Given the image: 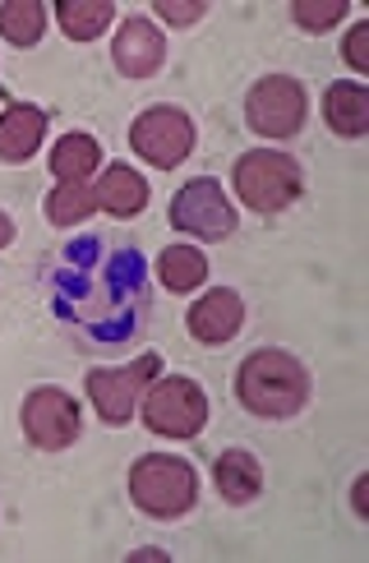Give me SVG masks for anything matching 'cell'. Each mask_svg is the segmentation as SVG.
<instances>
[{"label": "cell", "instance_id": "6da1fadb", "mask_svg": "<svg viewBox=\"0 0 369 563\" xmlns=\"http://www.w3.org/2000/svg\"><path fill=\"white\" fill-rule=\"evenodd\" d=\"M52 310L92 346H125L138 338L153 310L148 264L130 245H107L102 236H79L52 264Z\"/></svg>", "mask_w": 369, "mask_h": 563}, {"label": "cell", "instance_id": "7a4b0ae2", "mask_svg": "<svg viewBox=\"0 0 369 563\" xmlns=\"http://www.w3.org/2000/svg\"><path fill=\"white\" fill-rule=\"evenodd\" d=\"M310 369L300 365L291 351L282 346H264L249 351L236 369V397L249 416L264 420H291L310 407Z\"/></svg>", "mask_w": 369, "mask_h": 563}, {"label": "cell", "instance_id": "3957f363", "mask_svg": "<svg viewBox=\"0 0 369 563\" xmlns=\"http://www.w3.org/2000/svg\"><path fill=\"white\" fill-rule=\"evenodd\" d=\"M130 499L157 522H176L199 504V476L185 457L148 453L130 466Z\"/></svg>", "mask_w": 369, "mask_h": 563}, {"label": "cell", "instance_id": "277c9868", "mask_svg": "<svg viewBox=\"0 0 369 563\" xmlns=\"http://www.w3.org/2000/svg\"><path fill=\"white\" fill-rule=\"evenodd\" d=\"M231 180H236V195L245 208H254V213H287V208L305 195V176H300V162L277 153V148H254L236 162V172H231Z\"/></svg>", "mask_w": 369, "mask_h": 563}, {"label": "cell", "instance_id": "5b68a950", "mask_svg": "<svg viewBox=\"0 0 369 563\" xmlns=\"http://www.w3.org/2000/svg\"><path fill=\"white\" fill-rule=\"evenodd\" d=\"M138 407H144V426L167 439H194L208 426V397L194 379H185V374L153 379Z\"/></svg>", "mask_w": 369, "mask_h": 563}, {"label": "cell", "instance_id": "8992f818", "mask_svg": "<svg viewBox=\"0 0 369 563\" xmlns=\"http://www.w3.org/2000/svg\"><path fill=\"white\" fill-rule=\"evenodd\" d=\"M157 374H161V356L157 351H144V356H134L121 369H92L83 388L92 397V411H98L107 426H125V420L138 411V402H144V393Z\"/></svg>", "mask_w": 369, "mask_h": 563}, {"label": "cell", "instance_id": "52a82bcc", "mask_svg": "<svg viewBox=\"0 0 369 563\" xmlns=\"http://www.w3.org/2000/svg\"><path fill=\"white\" fill-rule=\"evenodd\" d=\"M305 115H310V98H305V88H300V79H291V75H268V79L254 84L249 98H245V121L264 139L300 134Z\"/></svg>", "mask_w": 369, "mask_h": 563}, {"label": "cell", "instance_id": "ba28073f", "mask_svg": "<svg viewBox=\"0 0 369 563\" xmlns=\"http://www.w3.org/2000/svg\"><path fill=\"white\" fill-rule=\"evenodd\" d=\"M130 148L157 172L180 167L194 153V121L176 107H148L144 115H134L130 125Z\"/></svg>", "mask_w": 369, "mask_h": 563}, {"label": "cell", "instance_id": "9c48e42d", "mask_svg": "<svg viewBox=\"0 0 369 563\" xmlns=\"http://www.w3.org/2000/svg\"><path fill=\"white\" fill-rule=\"evenodd\" d=\"M167 218L180 236H194V241H222L236 231V208H231L226 190L213 176H199L185 190H176Z\"/></svg>", "mask_w": 369, "mask_h": 563}, {"label": "cell", "instance_id": "30bf717a", "mask_svg": "<svg viewBox=\"0 0 369 563\" xmlns=\"http://www.w3.org/2000/svg\"><path fill=\"white\" fill-rule=\"evenodd\" d=\"M19 420H23L29 443L42 453H65L79 439V402H75V393H65L56 384H42L23 397Z\"/></svg>", "mask_w": 369, "mask_h": 563}, {"label": "cell", "instance_id": "8fae6325", "mask_svg": "<svg viewBox=\"0 0 369 563\" xmlns=\"http://www.w3.org/2000/svg\"><path fill=\"white\" fill-rule=\"evenodd\" d=\"M111 60L125 79H148L161 69V60H167V37H161V29L148 19H125L111 42Z\"/></svg>", "mask_w": 369, "mask_h": 563}, {"label": "cell", "instance_id": "7c38bea8", "mask_svg": "<svg viewBox=\"0 0 369 563\" xmlns=\"http://www.w3.org/2000/svg\"><path fill=\"white\" fill-rule=\"evenodd\" d=\"M190 338L203 342V346H222L231 342L245 328V300L241 291H231V287H213L208 296H199L190 305Z\"/></svg>", "mask_w": 369, "mask_h": 563}, {"label": "cell", "instance_id": "4fadbf2b", "mask_svg": "<svg viewBox=\"0 0 369 563\" xmlns=\"http://www.w3.org/2000/svg\"><path fill=\"white\" fill-rule=\"evenodd\" d=\"M92 199H98L102 213L130 222L148 208V180L134 167H125V162H111V167L98 176V185H92Z\"/></svg>", "mask_w": 369, "mask_h": 563}, {"label": "cell", "instance_id": "5bb4252c", "mask_svg": "<svg viewBox=\"0 0 369 563\" xmlns=\"http://www.w3.org/2000/svg\"><path fill=\"white\" fill-rule=\"evenodd\" d=\"M46 139V111L29 102H10L0 111V162H29L37 157Z\"/></svg>", "mask_w": 369, "mask_h": 563}, {"label": "cell", "instance_id": "9a60e30c", "mask_svg": "<svg viewBox=\"0 0 369 563\" xmlns=\"http://www.w3.org/2000/svg\"><path fill=\"white\" fill-rule=\"evenodd\" d=\"M323 121L342 139H360L369 130V88L351 79L328 84L323 88Z\"/></svg>", "mask_w": 369, "mask_h": 563}, {"label": "cell", "instance_id": "2e32d148", "mask_svg": "<svg viewBox=\"0 0 369 563\" xmlns=\"http://www.w3.org/2000/svg\"><path fill=\"white\" fill-rule=\"evenodd\" d=\"M213 481L226 504H249V499H259V489H264V466L245 449H226L213 462Z\"/></svg>", "mask_w": 369, "mask_h": 563}, {"label": "cell", "instance_id": "e0dca14e", "mask_svg": "<svg viewBox=\"0 0 369 563\" xmlns=\"http://www.w3.org/2000/svg\"><path fill=\"white\" fill-rule=\"evenodd\" d=\"M157 282L167 291L185 296V291H199L203 282H208V260H203V250L194 245H167L157 254Z\"/></svg>", "mask_w": 369, "mask_h": 563}, {"label": "cell", "instance_id": "ac0fdd59", "mask_svg": "<svg viewBox=\"0 0 369 563\" xmlns=\"http://www.w3.org/2000/svg\"><path fill=\"white\" fill-rule=\"evenodd\" d=\"M98 167H102V144H98L92 134H83V130L65 134L60 144L52 148V172H56V180H88Z\"/></svg>", "mask_w": 369, "mask_h": 563}, {"label": "cell", "instance_id": "d6986e66", "mask_svg": "<svg viewBox=\"0 0 369 563\" xmlns=\"http://www.w3.org/2000/svg\"><path fill=\"white\" fill-rule=\"evenodd\" d=\"M56 19H60L69 42H92V37H102L111 29L115 10H111V0H60Z\"/></svg>", "mask_w": 369, "mask_h": 563}, {"label": "cell", "instance_id": "ffe728a7", "mask_svg": "<svg viewBox=\"0 0 369 563\" xmlns=\"http://www.w3.org/2000/svg\"><path fill=\"white\" fill-rule=\"evenodd\" d=\"M98 213V199H92V185L88 180H60L52 195H46V222L69 231L79 227L83 218Z\"/></svg>", "mask_w": 369, "mask_h": 563}, {"label": "cell", "instance_id": "44dd1931", "mask_svg": "<svg viewBox=\"0 0 369 563\" xmlns=\"http://www.w3.org/2000/svg\"><path fill=\"white\" fill-rule=\"evenodd\" d=\"M46 10L42 0H5L0 5V37L10 46H37L46 33Z\"/></svg>", "mask_w": 369, "mask_h": 563}, {"label": "cell", "instance_id": "7402d4cb", "mask_svg": "<svg viewBox=\"0 0 369 563\" xmlns=\"http://www.w3.org/2000/svg\"><path fill=\"white\" fill-rule=\"evenodd\" d=\"M346 0H295L291 5V23L300 33H328L333 23H342L346 19Z\"/></svg>", "mask_w": 369, "mask_h": 563}, {"label": "cell", "instance_id": "603a6c76", "mask_svg": "<svg viewBox=\"0 0 369 563\" xmlns=\"http://www.w3.org/2000/svg\"><path fill=\"white\" fill-rule=\"evenodd\" d=\"M157 19H167V23H176V29H190V23H199L203 14H208V5H203V0H185V5H180V0H157Z\"/></svg>", "mask_w": 369, "mask_h": 563}, {"label": "cell", "instance_id": "cb8c5ba5", "mask_svg": "<svg viewBox=\"0 0 369 563\" xmlns=\"http://www.w3.org/2000/svg\"><path fill=\"white\" fill-rule=\"evenodd\" d=\"M342 56H346V65L351 69H369V23H356L351 33H346V42H342Z\"/></svg>", "mask_w": 369, "mask_h": 563}, {"label": "cell", "instance_id": "d4e9b609", "mask_svg": "<svg viewBox=\"0 0 369 563\" xmlns=\"http://www.w3.org/2000/svg\"><path fill=\"white\" fill-rule=\"evenodd\" d=\"M365 489H369V481L360 476V481H356V489H351V508H356V518H369V504H365Z\"/></svg>", "mask_w": 369, "mask_h": 563}, {"label": "cell", "instance_id": "484cf974", "mask_svg": "<svg viewBox=\"0 0 369 563\" xmlns=\"http://www.w3.org/2000/svg\"><path fill=\"white\" fill-rule=\"evenodd\" d=\"M5 245H14V218L0 208V250H5Z\"/></svg>", "mask_w": 369, "mask_h": 563}, {"label": "cell", "instance_id": "4316f807", "mask_svg": "<svg viewBox=\"0 0 369 563\" xmlns=\"http://www.w3.org/2000/svg\"><path fill=\"white\" fill-rule=\"evenodd\" d=\"M0 98H5V92H0Z\"/></svg>", "mask_w": 369, "mask_h": 563}]
</instances>
